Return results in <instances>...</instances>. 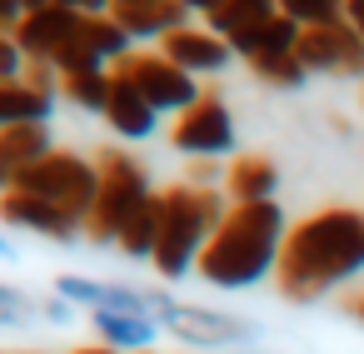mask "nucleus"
I'll use <instances>...</instances> for the list:
<instances>
[{"mask_svg": "<svg viewBox=\"0 0 364 354\" xmlns=\"http://www.w3.org/2000/svg\"><path fill=\"white\" fill-rule=\"evenodd\" d=\"M354 274H364V210L329 205L289 225L274 269V284L289 304H314Z\"/></svg>", "mask_w": 364, "mask_h": 354, "instance_id": "nucleus-1", "label": "nucleus"}, {"mask_svg": "<svg viewBox=\"0 0 364 354\" xmlns=\"http://www.w3.org/2000/svg\"><path fill=\"white\" fill-rule=\"evenodd\" d=\"M284 235H289V220H284V210L274 200L230 205V215L210 235L195 274L205 284H215V289H255L259 279H269L279 269Z\"/></svg>", "mask_w": 364, "mask_h": 354, "instance_id": "nucleus-2", "label": "nucleus"}, {"mask_svg": "<svg viewBox=\"0 0 364 354\" xmlns=\"http://www.w3.org/2000/svg\"><path fill=\"white\" fill-rule=\"evenodd\" d=\"M230 215V205H220L215 190L205 185H175L165 190V230H160V250H155V274L160 279H185L190 269H200V254L210 245V235L220 230V220Z\"/></svg>", "mask_w": 364, "mask_h": 354, "instance_id": "nucleus-3", "label": "nucleus"}, {"mask_svg": "<svg viewBox=\"0 0 364 354\" xmlns=\"http://www.w3.org/2000/svg\"><path fill=\"white\" fill-rule=\"evenodd\" d=\"M95 165H100V195H95V205H90L80 235H85L90 245H115L120 230L130 225V215H135L155 190H150L140 160L125 155V150H110V145H105V150L95 155Z\"/></svg>", "mask_w": 364, "mask_h": 354, "instance_id": "nucleus-4", "label": "nucleus"}, {"mask_svg": "<svg viewBox=\"0 0 364 354\" xmlns=\"http://www.w3.org/2000/svg\"><path fill=\"white\" fill-rule=\"evenodd\" d=\"M11 190L41 195V200H50L55 210H65L70 220L85 225V215H90V205L100 195V165L85 160V155H75V150H50L31 170H16L11 175Z\"/></svg>", "mask_w": 364, "mask_h": 354, "instance_id": "nucleus-5", "label": "nucleus"}, {"mask_svg": "<svg viewBox=\"0 0 364 354\" xmlns=\"http://www.w3.org/2000/svg\"><path fill=\"white\" fill-rule=\"evenodd\" d=\"M115 75H125L160 115H185L190 105L205 100V85H200L195 75H185L180 65H170L160 50H135V55H125V60L115 65Z\"/></svg>", "mask_w": 364, "mask_h": 354, "instance_id": "nucleus-6", "label": "nucleus"}, {"mask_svg": "<svg viewBox=\"0 0 364 354\" xmlns=\"http://www.w3.org/2000/svg\"><path fill=\"white\" fill-rule=\"evenodd\" d=\"M170 145L180 155H195V160H225V155H235V115H230V105L215 90H205L200 105H190L185 115H175Z\"/></svg>", "mask_w": 364, "mask_h": 354, "instance_id": "nucleus-7", "label": "nucleus"}, {"mask_svg": "<svg viewBox=\"0 0 364 354\" xmlns=\"http://www.w3.org/2000/svg\"><path fill=\"white\" fill-rule=\"evenodd\" d=\"M299 65L309 75H344V80H364V36L339 21V26H319L299 36Z\"/></svg>", "mask_w": 364, "mask_h": 354, "instance_id": "nucleus-8", "label": "nucleus"}, {"mask_svg": "<svg viewBox=\"0 0 364 354\" xmlns=\"http://www.w3.org/2000/svg\"><path fill=\"white\" fill-rule=\"evenodd\" d=\"M160 324H165L175 339L200 344V349L250 344V339H255V324H250V319H235V314H220V309H205V304H185V299H175Z\"/></svg>", "mask_w": 364, "mask_h": 354, "instance_id": "nucleus-9", "label": "nucleus"}, {"mask_svg": "<svg viewBox=\"0 0 364 354\" xmlns=\"http://www.w3.org/2000/svg\"><path fill=\"white\" fill-rule=\"evenodd\" d=\"M80 21L85 16H75V11H65V6H50V11H36V16H26L21 26H16V45L26 50V60L31 65H55V55L75 41V31H80Z\"/></svg>", "mask_w": 364, "mask_h": 354, "instance_id": "nucleus-10", "label": "nucleus"}, {"mask_svg": "<svg viewBox=\"0 0 364 354\" xmlns=\"http://www.w3.org/2000/svg\"><path fill=\"white\" fill-rule=\"evenodd\" d=\"M0 220L16 225V230H31V235H46V240H80V220H70L65 210H55L50 200L41 195H26V190H6L0 195Z\"/></svg>", "mask_w": 364, "mask_h": 354, "instance_id": "nucleus-11", "label": "nucleus"}, {"mask_svg": "<svg viewBox=\"0 0 364 354\" xmlns=\"http://www.w3.org/2000/svg\"><path fill=\"white\" fill-rule=\"evenodd\" d=\"M160 55H165L170 65H180L185 75H220L235 50H230L210 26H185V31H175L170 41H160Z\"/></svg>", "mask_w": 364, "mask_h": 354, "instance_id": "nucleus-12", "label": "nucleus"}, {"mask_svg": "<svg viewBox=\"0 0 364 354\" xmlns=\"http://www.w3.org/2000/svg\"><path fill=\"white\" fill-rule=\"evenodd\" d=\"M105 125L120 135V140H150L160 130V110L125 80L110 70V100H105Z\"/></svg>", "mask_w": 364, "mask_h": 354, "instance_id": "nucleus-13", "label": "nucleus"}, {"mask_svg": "<svg viewBox=\"0 0 364 354\" xmlns=\"http://www.w3.org/2000/svg\"><path fill=\"white\" fill-rule=\"evenodd\" d=\"M110 16L125 26L130 41H170L190 26V11L180 0H145V6H110Z\"/></svg>", "mask_w": 364, "mask_h": 354, "instance_id": "nucleus-14", "label": "nucleus"}, {"mask_svg": "<svg viewBox=\"0 0 364 354\" xmlns=\"http://www.w3.org/2000/svg\"><path fill=\"white\" fill-rule=\"evenodd\" d=\"M50 115H55V90H46L36 80L0 85V130H11V125H50Z\"/></svg>", "mask_w": 364, "mask_h": 354, "instance_id": "nucleus-15", "label": "nucleus"}, {"mask_svg": "<svg viewBox=\"0 0 364 354\" xmlns=\"http://www.w3.org/2000/svg\"><path fill=\"white\" fill-rule=\"evenodd\" d=\"M274 190H279L274 160H264V155H240V160H230V170H225V195H230L235 205H264V200H274Z\"/></svg>", "mask_w": 364, "mask_h": 354, "instance_id": "nucleus-16", "label": "nucleus"}, {"mask_svg": "<svg viewBox=\"0 0 364 354\" xmlns=\"http://www.w3.org/2000/svg\"><path fill=\"white\" fill-rule=\"evenodd\" d=\"M279 16V0H225V6L210 16V31L235 50L240 41H250L259 26H269Z\"/></svg>", "mask_w": 364, "mask_h": 354, "instance_id": "nucleus-17", "label": "nucleus"}, {"mask_svg": "<svg viewBox=\"0 0 364 354\" xmlns=\"http://www.w3.org/2000/svg\"><path fill=\"white\" fill-rule=\"evenodd\" d=\"M160 230H165V195H150L135 215H130V225L120 230V254L125 259H140V264H150L155 259V250H160Z\"/></svg>", "mask_w": 364, "mask_h": 354, "instance_id": "nucleus-18", "label": "nucleus"}, {"mask_svg": "<svg viewBox=\"0 0 364 354\" xmlns=\"http://www.w3.org/2000/svg\"><path fill=\"white\" fill-rule=\"evenodd\" d=\"M299 26L289 21V16H274L269 26H259L250 41H240L235 45V55L245 60V65H264V60H279V55H294L299 50Z\"/></svg>", "mask_w": 364, "mask_h": 354, "instance_id": "nucleus-19", "label": "nucleus"}, {"mask_svg": "<svg viewBox=\"0 0 364 354\" xmlns=\"http://www.w3.org/2000/svg\"><path fill=\"white\" fill-rule=\"evenodd\" d=\"M95 334H100V344L115 349V354H120V349L150 354L160 324H155V319H140V314H110V309H100V314H95Z\"/></svg>", "mask_w": 364, "mask_h": 354, "instance_id": "nucleus-20", "label": "nucleus"}, {"mask_svg": "<svg viewBox=\"0 0 364 354\" xmlns=\"http://www.w3.org/2000/svg\"><path fill=\"white\" fill-rule=\"evenodd\" d=\"M50 150H55L50 145V125H11V130H0V165H6L11 175L16 170H31Z\"/></svg>", "mask_w": 364, "mask_h": 354, "instance_id": "nucleus-21", "label": "nucleus"}, {"mask_svg": "<svg viewBox=\"0 0 364 354\" xmlns=\"http://www.w3.org/2000/svg\"><path fill=\"white\" fill-rule=\"evenodd\" d=\"M60 95L80 110H95L105 115V100H110V70H80V75H55Z\"/></svg>", "mask_w": 364, "mask_h": 354, "instance_id": "nucleus-22", "label": "nucleus"}, {"mask_svg": "<svg viewBox=\"0 0 364 354\" xmlns=\"http://www.w3.org/2000/svg\"><path fill=\"white\" fill-rule=\"evenodd\" d=\"M85 41H90V45H95V55H100V60H110V65H120L125 55H135V50H130L135 41L125 36V26H120L115 16H85Z\"/></svg>", "mask_w": 364, "mask_h": 354, "instance_id": "nucleus-23", "label": "nucleus"}, {"mask_svg": "<svg viewBox=\"0 0 364 354\" xmlns=\"http://www.w3.org/2000/svg\"><path fill=\"white\" fill-rule=\"evenodd\" d=\"M349 0H279V16H289L299 31H319V26H339Z\"/></svg>", "mask_w": 364, "mask_h": 354, "instance_id": "nucleus-24", "label": "nucleus"}, {"mask_svg": "<svg viewBox=\"0 0 364 354\" xmlns=\"http://www.w3.org/2000/svg\"><path fill=\"white\" fill-rule=\"evenodd\" d=\"M250 70L274 90H304L309 85V70L299 65V55H279V60H264V65H250Z\"/></svg>", "mask_w": 364, "mask_h": 354, "instance_id": "nucleus-25", "label": "nucleus"}, {"mask_svg": "<svg viewBox=\"0 0 364 354\" xmlns=\"http://www.w3.org/2000/svg\"><path fill=\"white\" fill-rule=\"evenodd\" d=\"M36 314H41V304L26 289H16V284L0 279V329H26Z\"/></svg>", "mask_w": 364, "mask_h": 354, "instance_id": "nucleus-26", "label": "nucleus"}, {"mask_svg": "<svg viewBox=\"0 0 364 354\" xmlns=\"http://www.w3.org/2000/svg\"><path fill=\"white\" fill-rule=\"evenodd\" d=\"M26 50L16 45V36H0V85H11V80H26Z\"/></svg>", "mask_w": 364, "mask_h": 354, "instance_id": "nucleus-27", "label": "nucleus"}, {"mask_svg": "<svg viewBox=\"0 0 364 354\" xmlns=\"http://www.w3.org/2000/svg\"><path fill=\"white\" fill-rule=\"evenodd\" d=\"M41 314H46L50 324H70V319H75V304L55 294V299H46V304H41Z\"/></svg>", "mask_w": 364, "mask_h": 354, "instance_id": "nucleus-28", "label": "nucleus"}, {"mask_svg": "<svg viewBox=\"0 0 364 354\" xmlns=\"http://www.w3.org/2000/svg\"><path fill=\"white\" fill-rule=\"evenodd\" d=\"M55 6H65V11H75V16H110L115 0H55Z\"/></svg>", "mask_w": 364, "mask_h": 354, "instance_id": "nucleus-29", "label": "nucleus"}, {"mask_svg": "<svg viewBox=\"0 0 364 354\" xmlns=\"http://www.w3.org/2000/svg\"><path fill=\"white\" fill-rule=\"evenodd\" d=\"M26 16H21V6H16V0H0V31H11L16 36V26H21Z\"/></svg>", "mask_w": 364, "mask_h": 354, "instance_id": "nucleus-30", "label": "nucleus"}, {"mask_svg": "<svg viewBox=\"0 0 364 354\" xmlns=\"http://www.w3.org/2000/svg\"><path fill=\"white\" fill-rule=\"evenodd\" d=\"M180 6H185L190 16H205V21H210V16H215V11L225 6V0H180Z\"/></svg>", "mask_w": 364, "mask_h": 354, "instance_id": "nucleus-31", "label": "nucleus"}, {"mask_svg": "<svg viewBox=\"0 0 364 354\" xmlns=\"http://www.w3.org/2000/svg\"><path fill=\"white\" fill-rule=\"evenodd\" d=\"M344 21H349V26L364 36V0H349V6H344Z\"/></svg>", "mask_w": 364, "mask_h": 354, "instance_id": "nucleus-32", "label": "nucleus"}, {"mask_svg": "<svg viewBox=\"0 0 364 354\" xmlns=\"http://www.w3.org/2000/svg\"><path fill=\"white\" fill-rule=\"evenodd\" d=\"M16 6H21V16H36V11H50L55 0H16Z\"/></svg>", "mask_w": 364, "mask_h": 354, "instance_id": "nucleus-33", "label": "nucleus"}, {"mask_svg": "<svg viewBox=\"0 0 364 354\" xmlns=\"http://www.w3.org/2000/svg\"><path fill=\"white\" fill-rule=\"evenodd\" d=\"M0 259H16V245H11L6 235H0Z\"/></svg>", "mask_w": 364, "mask_h": 354, "instance_id": "nucleus-34", "label": "nucleus"}, {"mask_svg": "<svg viewBox=\"0 0 364 354\" xmlns=\"http://www.w3.org/2000/svg\"><path fill=\"white\" fill-rule=\"evenodd\" d=\"M349 309H354V319H359V324H364V294H359V299H354V304H349Z\"/></svg>", "mask_w": 364, "mask_h": 354, "instance_id": "nucleus-35", "label": "nucleus"}, {"mask_svg": "<svg viewBox=\"0 0 364 354\" xmlns=\"http://www.w3.org/2000/svg\"><path fill=\"white\" fill-rule=\"evenodd\" d=\"M6 190H11V170H6V165H0V195H6Z\"/></svg>", "mask_w": 364, "mask_h": 354, "instance_id": "nucleus-36", "label": "nucleus"}, {"mask_svg": "<svg viewBox=\"0 0 364 354\" xmlns=\"http://www.w3.org/2000/svg\"><path fill=\"white\" fill-rule=\"evenodd\" d=\"M115 6H145V0H115Z\"/></svg>", "mask_w": 364, "mask_h": 354, "instance_id": "nucleus-37", "label": "nucleus"}]
</instances>
